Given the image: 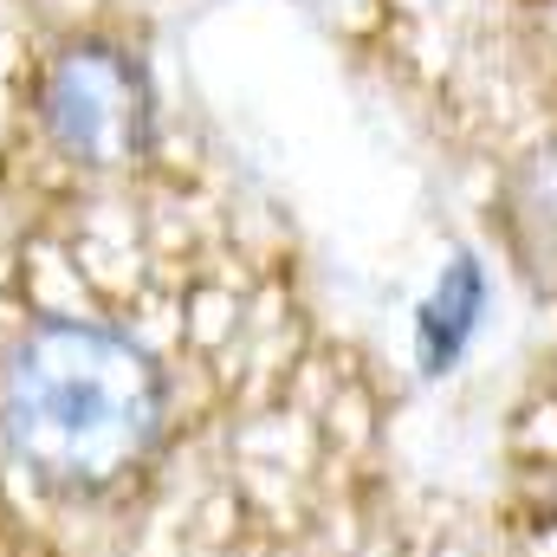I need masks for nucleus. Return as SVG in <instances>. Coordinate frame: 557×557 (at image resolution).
<instances>
[{
    "instance_id": "1",
    "label": "nucleus",
    "mask_w": 557,
    "mask_h": 557,
    "mask_svg": "<svg viewBox=\"0 0 557 557\" xmlns=\"http://www.w3.org/2000/svg\"><path fill=\"white\" fill-rule=\"evenodd\" d=\"M169 389L137 337L98 318H39L0 357V447L65 499H104L149 467Z\"/></svg>"
},
{
    "instance_id": "2",
    "label": "nucleus",
    "mask_w": 557,
    "mask_h": 557,
    "mask_svg": "<svg viewBox=\"0 0 557 557\" xmlns=\"http://www.w3.org/2000/svg\"><path fill=\"white\" fill-rule=\"evenodd\" d=\"M39 124L78 169H131L149 149V85L143 65L111 39L65 46L39 78Z\"/></svg>"
},
{
    "instance_id": "3",
    "label": "nucleus",
    "mask_w": 557,
    "mask_h": 557,
    "mask_svg": "<svg viewBox=\"0 0 557 557\" xmlns=\"http://www.w3.org/2000/svg\"><path fill=\"white\" fill-rule=\"evenodd\" d=\"M473 311H480V267L473 260H454L447 278L434 285V298L421 305V357L428 370H447L460 337L473 331Z\"/></svg>"
}]
</instances>
